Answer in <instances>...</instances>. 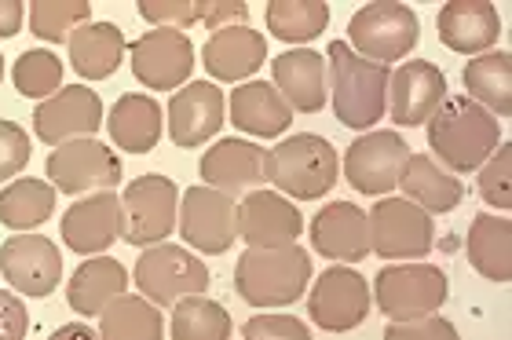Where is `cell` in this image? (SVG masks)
<instances>
[{
  "mask_svg": "<svg viewBox=\"0 0 512 340\" xmlns=\"http://www.w3.org/2000/svg\"><path fill=\"white\" fill-rule=\"evenodd\" d=\"M92 19L88 0H33L30 4V33L37 41L63 44Z\"/></svg>",
  "mask_w": 512,
  "mask_h": 340,
  "instance_id": "8d00e7d4",
  "label": "cell"
},
{
  "mask_svg": "<svg viewBox=\"0 0 512 340\" xmlns=\"http://www.w3.org/2000/svg\"><path fill=\"white\" fill-rule=\"evenodd\" d=\"M107 132L128 154H147V150H154V143L161 136V103H154L143 92H125L110 107Z\"/></svg>",
  "mask_w": 512,
  "mask_h": 340,
  "instance_id": "4dcf8cb0",
  "label": "cell"
},
{
  "mask_svg": "<svg viewBox=\"0 0 512 340\" xmlns=\"http://www.w3.org/2000/svg\"><path fill=\"white\" fill-rule=\"evenodd\" d=\"M30 330V311L15 293L0 289V340H26Z\"/></svg>",
  "mask_w": 512,
  "mask_h": 340,
  "instance_id": "f6af8a7d",
  "label": "cell"
},
{
  "mask_svg": "<svg viewBox=\"0 0 512 340\" xmlns=\"http://www.w3.org/2000/svg\"><path fill=\"white\" fill-rule=\"evenodd\" d=\"M439 41L458 55H483L502 37V19L491 0H450L436 19Z\"/></svg>",
  "mask_w": 512,
  "mask_h": 340,
  "instance_id": "cb8c5ba5",
  "label": "cell"
},
{
  "mask_svg": "<svg viewBox=\"0 0 512 340\" xmlns=\"http://www.w3.org/2000/svg\"><path fill=\"white\" fill-rule=\"evenodd\" d=\"M410 158V147L399 132H366L344 154V176L359 194H392L399 187L403 165Z\"/></svg>",
  "mask_w": 512,
  "mask_h": 340,
  "instance_id": "7c38bea8",
  "label": "cell"
},
{
  "mask_svg": "<svg viewBox=\"0 0 512 340\" xmlns=\"http://www.w3.org/2000/svg\"><path fill=\"white\" fill-rule=\"evenodd\" d=\"M55 213V187L33 176L8 183L0 191V224L19 234H33L41 224H48Z\"/></svg>",
  "mask_w": 512,
  "mask_h": 340,
  "instance_id": "d6a6232c",
  "label": "cell"
},
{
  "mask_svg": "<svg viewBox=\"0 0 512 340\" xmlns=\"http://www.w3.org/2000/svg\"><path fill=\"white\" fill-rule=\"evenodd\" d=\"M384 340H461V337L450 319H443V315H425V319L392 322V326L384 330Z\"/></svg>",
  "mask_w": 512,
  "mask_h": 340,
  "instance_id": "7bdbcfd3",
  "label": "cell"
},
{
  "mask_svg": "<svg viewBox=\"0 0 512 340\" xmlns=\"http://www.w3.org/2000/svg\"><path fill=\"white\" fill-rule=\"evenodd\" d=\"M304 216L286 194L253 191L238 202V238L249 249H286L297 245Z\"/></svg>",
  "mask_w": 512,
  "mask_h": 340,
  "instance_id": "ffe728a7",
  "label": "cell"
},
{
  "mask_svg": "<svg viewBox=\"0 0 512 340\" xmlns=\"http://www.w3.org/2000/svg\"><path fill=\"white\" fill-rule=\"evenodd\" d=\"M30 154L33 143L26 136V128L15 125V121H0V180L19 176L30 165Z\"/></svg>",
  "mask_w": 512,
  "mask_h": 340,
  "instance_id": "b9f144b4",
  "label": "cell"
},
{
  "mask_svg": "<svg viewBox=\"0 0 512 340\" xmlns=\"http://www.w3.org/2000/svg\"><path fill=\"white\" fill-rule=\"evenodd\" d=\"M465 96L472 103H480L483 110H491L494 117L512 114V55L509 52H483L472 55L465 70Z\"/></svg>",
  "mask_w": 512,
  "mask_h": 340,
  "instance_id": "1f68e13d",
  "label": "cell"
},
{
  "mask_svg": "<svg viewBox=\"0 0 512 340\" xmlns=\"http://www.w3.org/2000/svg\"><path fill=\"white\" fill-rule=\"evenodd\" d=\"M311 322L326 333H348L363 326L370 315V286L366 278L352 267H330L322 278L311 286L308 297Z\"/></svg>",
  "mask_w": 512,
  "mask_h": 340,
  "instance_id": "4fadbf2b",
  "label": "cell"
},
{
  "mask_svg": "<svg viewBox=\"0 0 512 340\" xmlns=\"http://www.w3.org/2000/svg\"><path fill=\"white\" fill-rule=\"evenodd\" d=\"M118 238H125V209L114 191L77 198L63 213V242L70 253L103 256Z\"/></svg>",
  "mask_w": 512,
  "mask_h": 340,
  "instance_id": "ac0fdd59",
  "label": "cell"
},
{
  "mask_svg": "<svg viewBox=\"0 0 512 340\" xmlns=\"http://www.w3.org/2000/svg\"><path fill=\"white\" fill-rule=\"evenodd\" d=\"M128 286V271L114 256H88L66 282V300L81 319H99L110 300H118Z\"/></svg>",
  "mask_w": 512,
  "mask_h": 340,
  "instance_id": "4316f807",
  "label": "cell"
},
{
  "mask_svg": "<svg viewBox=\"0 0 512 340\" xmlns=\"http://www.w3.org/2000/svg\"><path fill=\"white\" fill-rule=\"evenodd\" d=\"M99 125H103V99L88 85H63L33 110V132L52 150L70 139L96 136Z\"/></svg>",
  "mask_w": 512,
  "mask_h": 340,
  "instance_id": "5bb4252c",
  "label": "cell"
},
{
  "mask_svg": "<svg viewBox=\"0 0 512 340\" xmlns=\"http://www.w3.org/2000/svg\"><path fill=\"white\" fill-rule=\"evenodd\" d=\"M161 337H165L161 311L147 297H128V293H121L99 315V340H161Z\"/></svg>",
  "mask_w": 512,
  "mask_h": 340,
  "instance_id": "836d02e7",
  "label": "cell"
},
{
  "mask_svg": "<svg viewBox=\"0 0 512 340\" xmlns=\"http://www.w3.org/2000/svg\"><path fill=\"white\" fill-rule=\"evenodd\" d=\"M139 15L158 22V30H191L198 22V0H139Z\"/></svg>",
  "mask_w": 512,
  "mask_h": 340,
  "instance_id": "60d3db41",
  "label": "cell"
},
{
  "mask_svg": "<svg viewBox=\"0 0 512 340\" xmlns=\"http://www.w3.org/2000/svg\"><path fill=\"white\" fill-rule=\"evenodd\" d=\"M205 187L227 194V198H246L253 191H264L267 180V150L253 139H220L205 150V158L198 161Z\"/></svg>",
  "mask_w": 512,
  "mask_h": 340,
  "instance_id": "9a60e30c",
  "label": "cell"
},
{
  "mask_svg": "<svg viewBox=\"0 0 512 340\" xmlns=\"http://www.w3.org/2000/svg\"><path fill=\"white\" fill-rule=\"evenodd\" d=\"M417 37H421V22H417L414 8H406L399 0L366 4L348 22V41H352L348 48L381 66L406 59L417 48Z\"/></svg>",
  "mask_w": 512,
  "mask_h": 340,
  "instance_id": "5b68a950",
  "label": "cell"
},
{
  "mask_svg": "<svg viewBox=\"0 0 512 340\" xmlns=\"http://www.w3.org/2000/svg\"><path fill=\"white\" fill-rule=\"evenodd\" d=\"M231 107V125L246 136H282L289 125H293V110L289 103L275 92V85L267 81H246L238 85L227 99Z\"/></svg>",
  "mask_w": 512,
  "mask_h": 340,
  "instance_id": "484cf974",
  "label": "cell"
},
{
  "mask_svg": "<svg viewBox=\"0 0 512 340\" xmlns=\"http://www.w3.org/2000/svg\"><path fill=\"white\" fill-rule=\"evenodd\" d=\"M242 337L246 340H311V330L297 315L267 311V315H253V319L242 326Z\"/></svg>",
  "mask_w": 512,
  "mask_h": 340,
  "instance_id": "ab89813d",
  "label": "cell"
},
{
  "mask_svg": "<svg viewBox=\"0 0 512 340\" xmlns=\"http://www.w3.org/2000/svg\"><path fill=\"white\" fill-rule=\"evenodd\" d=\"M132 282L139 286V297H147L154 308H172L183 297H205L209 271H205V260H198L194 253L161 242L139 253Z\"/></svg>",
  "mask_w": 512,
  "mask_h": 340,
  "instance_id": "8992f818",
  "label": "cell"
},
{
  "mask_svg": "<svg viewBox=\"0 0 512 340\" xmlns=\"http://www.w3.org/2000/svg\"><path fill=\"white\" fill-rule=\"evenodd\" d=\"M176 183L169 176H139L121 194L125 209V242L136 249L161 245L176 231Z\"/></svg>",
  "mask_w": 512,
  "mask_h": 340,
  "instance_id": "30bf717a",
  "label": "cell"
},
{
  "mask_svg": "<svg viewBox=\"0 0 512 340\" xmlns=\"http://www.w3.org/2000/svg\"><path fill=\"white\" fill-rule=\"evenodd\" d=\"M180 234L183 242L205 256L227 253L238 238V205L235 198L213 187H191L180 198Z\"/></svg>",
  "mask_w": 512,
  "mask_h": 340,
  "instance_id": "8fae6325",
  "label": "cell"
},
{
  "mask_svg": "<svg viewBox=\"0 0 512 340\" xmlns=\"http://www.w3.org/2000/svg\"><path fill=\"white\" fill-rule=\"evenodd\" d=\"M0 275L26 297H48L63 282V253L44 234H15L0 245Z\"/></svg>",
  "mask_w": 512,
  "mask_h": 340,
  "instance_id": "e0dca14e",
  "label": "cell"
},
{
  "mask_svg": "<svg viewBox=\"0 0 512 340\" xmlns=\"http://www.w3.org/2000/svg\"><path fill=\"white\" fill-rule=\"evenodd\" d=\"M249 8L242 0H198V22L209 30H231V26H246Z\"/></svg>",
  "mask_w": 512,
  "mask_h": 340,
  "instance_id": "ee69618b",
  "label": "cell"
},
{
  "mask_svg": "<svg viewBox=\"0 0 512 340\" xmlns=\"http://www.w3.org/2000/svg\"><path fill=\"white\" fill-rule=\"evenodd\" d=\"M22 15L26 8L19 0H0V37H15L22 30Z\"/></svg>",
  "mask_w": 512,
  "mask_h": 340,
  "instance_id": "bcb514c9",
  "label": "cell"
},
{
  "mask_svg": "<svg viewBox=\"0 0 512 340\" xmlns=\"http://www.w3.org/2000/svg\"><path fill=\"white\" fill-rule=\"evenodd\" d=\"M172 340H231V315L209 297H183L172 304Z\"/></svg>",
  "mask_w": 512,
  "mask_h": 340,
  "instance_id": "d590c367",
  "label": "cell"
},
{
  "mask_svg": "<svg viewBox=\"0 0 512 340\" xmlns=\"http://www.w3.org/2000/svg\"><path fill=\"white\" fill-rule=\"evenodd\" d=\"M44 169L59 194H99L114 191L121 183V158L96 136L55 147Z\"/></svg>",
  "mask_w": 512,
  "mask_h": 340,
  "instance_id": "9c48e42d",
  "label": "cell"
},
{
  "mask_svg": "<svg viewBox=\"0 0 512 340\" xmlns=\"http://www.w3.org/2000/svg\"><path fill=\"white\" fill-rule=\"evenodd\" d=\"M447 99V77L428 59H410L388 77V117L399 128L428 125Z\"/></svg>",
  "mask_w": 512,
  "mask_h": 340,
  "instance_id": "2e32d148",
  "label": "cell"
},
{
  "mask_svg": "<svg viewBox=\"0 0 512 340\" xmlns=\"http://www.w3.org/2000/svg\"><path fill=\"white\" fill-rule=\"evenodd\" d=\"M194 70V44L180 30H150L132 44V77L154 92H176Z\"/></svg>",
  "mask_w": 512,
  "mask_h": 340,
  "instance_id": "d6986e66",
  "label": "cell"
},
{
  "mask_svg": "<svg viewBox=\"0 0 512 340\" xmlns=\"http://www.w3.org/2000/svg\"><path fill=\"white\" fill-rule=\"evenodd\" d=\"M0 77H4V55H0Z\"/></svg>",
  "mask_w": 512,
  "mask_h": 340,
  "instance_id": "c3c4849f",
  "label": "cell"
},
{
  "mask_svg": "<svg viewBox=\"0 0 512 340\" xmlns=\"http://www.w3.org/2000/svg\"><path fill=\"white\" fill-rule=\"evenodd\" d=\"M267 59V41L264 33L253 30V26H231V30H216L209 41H205L202 63L205 74L216 77V81H227L235 85L246 77H253Z\"/></svg>",
  "mask_w": 512,
  "mask_h": 340,
  "instance_id": "d4e9b609",
  "label": "cell"
},
{
  "mask_svg": "<svg viewBox=\"0 0 512 340\" xmlns=\"http://www.w3.org/2000/svg\"><path fill=\"white\" fill-rule=\"evenodd\" d=\"M330 26V4L322 0H271L267 30L286 44H308Z\"/></svg>",
  "mask_w": 512,
  "mask_h": 340,
  "instance_id": "e575fe53",
  "label": "cell"
},
{
  "mask_svg": "<svg viewBox=\"0 0 512 340\" xmlns=\"http://www.w3.org/2000/svg\"><path fill=\"white\" fill-rule=\"evenodd\" d=\"M11 81L19 88V96L26 99H52L63 88V59L52 48H33L22 52L11 66Z\"/></svg>",
  "mask_w": 512,
  "mask_h": 340,
  "instance_id": "74e56055",
  "label": "cell"
},
{
  "mask_svg": "<svg viewBox=\"0 0 512 340\" xmlns=\"http://www.w3.org/2000/svg\"><path fill=\"white\" fill-rule=\"evenodd\" d=\"M275 92L297 114H319L330 96V66L315 48H293V52L275 55L271 63Z\"/></svg>",
  "mask_w": 512,
  "mask_h": 340,
  "instance_id": "7402d4cb",
  "label": "cell"
},
{
  "mask_svg": "<svg viewBox=\"0 0 512 340\" xmlns=\"http://www.w3.org/2000/svg\"><path fill=\"white\" fill-rule=\"evenodd\" d=\"M337 172H341L337 150L330 139L315 136V132L286 136L267 150V180L275 183L278 194H289V202L293 198L315 202L322 194H330Z\"/></svg>",
  "mask_w": 512,
  "mask_h": 340,
  "instance_id": "277c9868",
  "label": "cell"
},
{
  "mask_svg": "<svg viewBox=\"0 0 512 340\" xmlns=\"http://www.w3.org/2000/svg\"><path fill=\"white\" fill-rule=\"evenodd\" d=\"M465 253H469V264L476 267L487 282L505 286L512 278V224L505 216L480 213L469 227Z\"/></svg>",
  "mask_w": 512,
  "mask_h": 340,
  "instance_id": "f546056e",
  "label": "cell"
},
{
  "mask_svg": "<svg viewBox=\"0 0 512 340\" xmlns=\"http://www.w3.org/2000/svg\"><path fill=\"white\" fill-rule=\"evenodd\" d=\"M476 172H480L483 202L491 205V209H502V213H509V209H512V147H509V143H502V147L494 150L491 158L483 161Z\"/></svg>",
  "mask_w": 512,
  "mask_h": 340,
  "instance_id": "f35d334b",
  "label": "cell"
},
{
  "mask_svg": "<svg viewBox=\"0 0 512 340\" xmlns=\"http://www.w3.org/2000/svg\"><path fill=\"white\" fill-rule=\"evenodd\" d=\"M374 300L392 322L425 319L447 304V275L421 260L381 267L374 278Z\"/></svg>",
  "mask_w": 512,
  "mask_h": 340,
  "instance_id": "52a82bcc",
  "label": "cell"
},
{
  "mask_svg": "<svg viewBox=\"0 0 512 340\" xmlns=\"http://www.w3.org/2000/svg\"><path fill=\"white\" fill-rule=\"evenodd\" d=\"M311 249L330 260L359 264L370 256V220L359 205L330 202L311 220Z\"/></svg>",
  "mask_w": 512,
  "mask_h": 340,
  "instance_id": "603a6c76",
  "label": "cell"
},
{
  "mask_svg": "<svg viewBox=\"0 0 512 340\" xmlns=\"http://www.w3.org/2000/svg\"><path fill=\"white\" fill-rule=\"evenodd\" d=\"M428 147L450 172H476L502 147V128L491 110L469 96H450L428 117Z\"/></svg>",
  "mask_w": 512,
  "mask_h": 340,
  "instance_id": "6da1fadb",
  "label": "cell"
},
{
  "mask_svg": "<svg viewBox=\"0 0 512 340\" xmlns=\"http://www.w3.org/2000/svg\"><path fill=\"white\" fill-rule=\"evenodd\" d=\"M227 99L213 81H191L183 85L169 103V139L176 147H202L224 128Z\"/></svg>",
  "mask_w": 512,
  "mask_h": 340,
  "instance_id": "44dd1931",
  "label": "cell"
},
{
  "mask_svg": "<svg viewBox=\"0 0 512 340\" xmlns=\"http://www.w3.org/2000/svg\"><path fill=\"white\" fill-rule=\"evenodd\" d=\"M311 282V256L300 245L249 249L235 264V289L249 308H289Z\"/></svg>",
  "mask_w": 512,
  "mask_h": 340,
  "instance_id": "3957f363",
  "label": "cell"
},
{
  "mask_svg": "<svg viewBox=\"0 0 512 340\" xmlns=\"http://www.w3.org/2000/svg\"><path fill=\"white\" fill-rule=\"evenodd\" d=\"M370 220V253L384 260H421L432 253L436 227L425 209H417L406 198H377L366 213Z\"/></svg>",
  "mask_w": 512,
  "mask_h": 340,
  "instance_id": "ba28073f",
  "label": "cell"
},
{
  "mask_svg": "<svg viewBox=\"0 0 512 340\" xmlns=\"http://www.w3.org/2000/svg\"><path fill=\"white\" fill-rule=\"evenodd\" d=\"M66 44H70V63L77 77H88V81H107L118 74L128 48L125 33L114 22H88Z\"/></svg>",
  "mask_w": 512,
  "mask_h": 340,
  "instance_id": "f1b7e54d",
  "label": "cell"
},
{
  "mask_svg": "<svg viewBox=\"0 0 512 340\" xmlns=\"http://www.w3.org/2000/svg\"><path fill=\"white\" fill-rule=\"evenodd\" d=\"M399 187H403L406 202H414L417 209H425V213H450V209H458L461 198H465V187H461L458 176L447 169H439L428 154H410V158H406Z\"/></svg>",
  "mask_w": 512,
  "mask_h": 340,
  "instance_id": "83f0119b",
  "label": "cell"
},
{
  "mask_svg": "<svg viewBox=\"0 0 512 340\" xmlns=\"http://www.w3.org/2000/svg\"><path fill=\"white\" fill-rule=\"evenodd\" d=\"M48 340H99V333H92V326H85V322H66Z\"/></svg>",
  "mask_w": 512,
  "mask_h": 340,
  "instance_id": "7dc6e473",
  "label": "cell"
},
{
  "mask_svg": "<svg viewBox=\"0 0 512 340\" xmlns=\"http://www.w3.org/2000/svg\"><path fill=\"white\" fill-rule=\"evenodd\" d=\"M326 66H330V96L337 121L344 128H355V132H370L388 114V77H392V70L355 55L348 41L330 44Z\"/></svg>",
  "mask_w": 512,
  "mask_h": 340,
  "instance_id": "7a4b0ae2",
  "label": "cell"
}]
</instances>
